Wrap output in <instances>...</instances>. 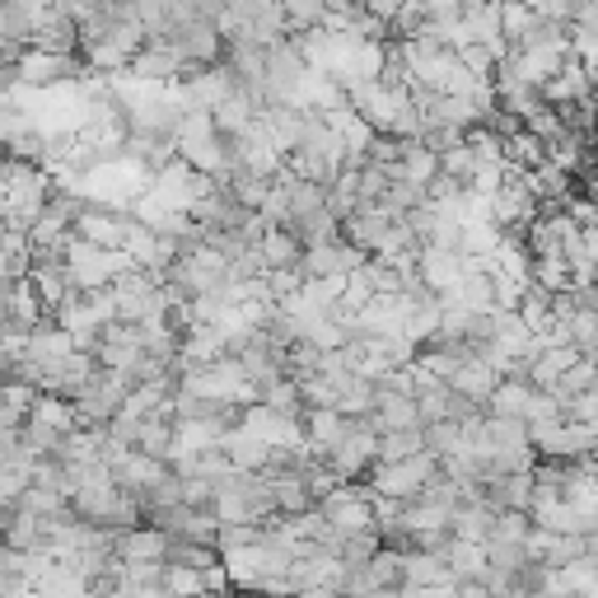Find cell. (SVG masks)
<instances>
[{"mask_svg": "<svg viewBox=\"0 0 598 598\" xmlns=\"http://www.w3.org/2000/svg\"><path fill=\"white\" fill-rule=\"evenodd\" d=\"M435 468H439V458H430V454H416L407 463H379V468H374V496L397 500V505L416 500L420 486L435 477Z\"/></svg>", "mask_w": 598, "mask_h": 598, "instance_id": "6da1fadb", "label": "cell"}, {"mask_svg": "<svg viewBox=\"0 0 598 598\" xmlns=\"http://www.w3.org/2000/svg\"><path fill=\"white\" fill-rule=\"evenodd\" d=\"M496 384H500V374L486 365V361H473V356H468V361H458V369L449 374V384H445V388H454L463 403L486 407V397L496 393Z\"/></svg>", "mask_w": 598, "mask_h": 598, "instance_id": "3957f363", "label": "cell"}, {"mask_svg": "<svg viewBox=\"0 0 598 598\" xmlns=\"http://www.w3.org/2000/svg\"><path fill=\"white\" fill-rule=\"evenodd\" d=\"M71 75H80V61L75 57H48V52H19V61H14V80L19 84H29V90H48V84H57V80H71Z\"/></svg>", "mask_w": 598, "mask_h": 598, "instance_id": "7a4b0ae2", "label": "cell"}, {"mask_svg": "<svg viewBox=\"0 0 598 598\" xmlns=\"http://www.w3.org/2000/svg\"><path fill=\"white\" fill-rule=\"evenodd\" d=\"M420 449V430H397V435H379V449H374V463H407Z\"/></svg>", "mask_w": 598, "mask_h": 598, "instance_id": "277c9868", "label": "cell"}, {"mask_svg": "<svg viewBox=\"0 0 598 598\" xmlns=\"http://www.w3.org/2000/svg\"><path fill=\"white\" fill-rule=\"evenodd\" d=\"M6 509H10V505H6V496H0V515H6Z\"/></svg>", "mask_w": 598, "mask_h": 598, "instance_id": "5b68a950", "label": "cell"}]
</instances>
